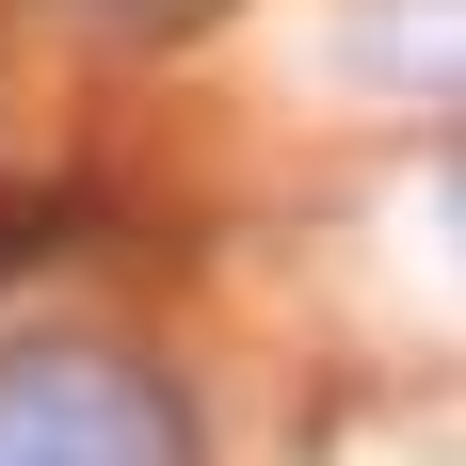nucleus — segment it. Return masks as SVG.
<instances>
[{"instance_id": "nucleus-3", "label": "nucleus", "mask_w": 466, "mask_h": 466, "mask_svg": "<svg viewBox=\"0 0 466 466\" xmlns=\"http://www.w3.org/2000/svg\"><path fill=\"white\" fill-rule=\"evenodd\" d=\"M81 16H113V33H193V16H226V0H81Z\"/></svg>"}, {"instance_id": "nucleus-2", "label": "nucleus", "mask_w": 466, "mask_h": 466, "mask_svg": "<svg viewBox=\"0 0 466 466\" xmlns=\"http://www.w3.org/2000/svg\"><path fill=\"white\" fill-rule=\"evenodd\" d=\"M65 241H81V193H0V274L16 258H65Z\"/></svg>"}, {"instance_id": "nucleus-1", "label": "nucleus", "mask_w": 466, "mask_h": 466, "mask_svg": "<svg viewBox=\"0 0 466 466\" xmlns=\"http://www.w3.org/2000/svg\"><path fill=\"white\" fill-rule=\"evenodd\" d=\"M0 466H193V402L113 338H16L0 354Z\"/></svg>"}]
</instances>
